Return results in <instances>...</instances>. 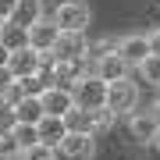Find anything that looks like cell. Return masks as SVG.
<instances>
[{"mask_svg":"<svg viewBox=\"0 0 160 160\" xmlns=\"http://www.w3.org/2000/svg\"><path fill=\"white\" fill-rule=\"evenodd\" d=\"M57 149L64 160H92L96 157V135L92 132H64Z\"/></svg>","mask_w":160,"mask_h":160,"instance_id":"277c9868","label":"cell"},{"mask_svg":"<svg viewBox=\"0 0 160 160\" xmlns=\"http://www.w3.org/2000/svg\"><path fill=\"white\" fill-rule=\"evenodd\" d=\"M39 107H43V114H57V118H64L68 110L75 107L71 103V89L68 86H43L39 89Z\"/></svg>","mask_w":160,"mask_h":160,"instance_id":"ba28073f","label":"cell"},{"mask_svg":"<svg viewBox=\"0 0 160 160\" xmlns=\"http://www.w3.org/2000/svg\"><path fill=\"white\" fill-rule=\"evenodd\" d=\"M110 125H114V114H110L107 107H96V110H92V135H96V132H107Z\"/></svg>","mask_w":160,"mask_h":160,"instance_id":"d6986e66","label":"cell"},{"mask_svg":"<svg viewBox=\"0 0 160 160\" xmlns=\"http://www.w3.org/2000/svg\"><path fill=\"white\" fill-rule=\"evenodd\" d=\"M50 57L57 64H75V61H86V32H64L57 36V43H53Z\"/></svg>","mask_w":160,"mask_h":160,"instance_id":"8992f818","label":"cell"},{"mask_svg":"<svg viewBox=\"0 0 160 160\" xmlns=\"http://www.w3.org/2000/svg\"><path fill=\"white\" fill-rule=\"evenodd\" d=\"M153 146H157V153H160V128H157V135H153Z\"/></svg>","mask_w":160,"mask_h":160,"instance_id":"4316f807","label":"cell"},{"mask_svg":"<svg viewBox=\"0 0 160 160\" xmlns=\"http://www.w3.org/2000/svg\"><path fill=\"white\" fill-rule=\"evenodd\" d=\"M7 53H11V46H7L4 39H0V68H4V64H7Z\"/></svg>","mask_w":160,"mask_h":160,"instance_id":"d4e9b609","label":"cell"},{"mask_svg":"<svg viewBox=\"0 0 160 160\" xmlns=\"http://www.w3.org/2000/svg\"><path fill=\"white\" fill-rule=\"evenodd\" d=\"M89 18H92V11H89L86 0H64V4H57V11H53V22L64 32H86Z\"/></svg>","mask_w":160,"mask_h":160,"instance_id":"3957f363","label":"cell"},{"mask_svg":"<svg viewBox=\"0 0 160 160\" xmlns=\"http://www.w3.org/2000/svg\"><path fill=\"white\" fill-rule=\"evenodd\" d=\"M7 132H11V139L18 142V149H29V146L39 142V135H36V125H22V121H14Z\"/></svg>","mask_w":160,"mask_h":160,"instance_id":"2e32d148","label":"cell"},{"mask_svg":"<svg viewBox=\"0 0 160 160\" xmlns=\"http://www.w3.org/2000/svg\"><path fill=\"white\" fill-rule=\"evenodd\" d=\"M149 114H153V121H157V128H160V100L153 103V107H149Z\"/></svg>","mask_w":160,"mask_h":160,"instance_id":"484cf974","label":"cell"},{"mask_svg":"<svg viewBox=\"0 0 160 160\" xmlns=\"http://www.w3.org/2000/svg\"><path fill=\"white\" fill-rule=\"evenodd\" d=\"M114 50L125 57V64H128V68H135V64L149 53V43H146V36H142V32H128V36H121V39H118V46H114Z\"/></svg>","mask_w":160,"mask_h":160,"instance_id":"9c48e42d","label":"cell"},{"mask_svg":"<svg viewBox=\"0 0 160 160\" xmlns=\"http://www.w3.org/2000/svg\"><path fill=\"white\" fill-rule=\"evenodd\" d=\"M64 118H57V114H43L39 121H36V135H39V142H46V146H53L57 149V142H61V135H64Z\"/></svg>","mask_w":160,"mask_h":160,"instance_id":"8fae6325","label":"cell"},{"mask_svg":"<svg viewBox=\"0 0 160 160\" xmlns=\"http://www.w3.org/2000/svg\"><path fill=\"white\" fill-rule=\"evenodd\" d=\"M11 125H14V107L7 100H0V132H7Z\"/></svg>","mask_w":160,"mask_h":160,"instance_id":"44dd1931","label":"cell"},{"mask_svg":"<svg viewBox=\"0 0 160 160\" xmlns=\"http://www.w3.org/2000/svg\"><path fill=\"white\" fill-rule=\"evenodd\" d=\"M146 43H149V53H157V57H160V29L149 32V36H146Z\"/></svg>","mask_w":160,"mask_h":160,"instance_id":"603a6c76","label":"cell"},{"mask_svg":"<svg viewBox=\"0 0 160 160\" xmlns=\"http://www.w3.org/2000/svg\"><path fill=\"white\" fill-rule=\"evenodd\" d=\"M103 107L110 110L114 118H128L132 110L139 107V86L128 78H114V82H107V96H103Z\"/></svg>","mask_w":160,"mask_h":160,"instance_id":"6da1fadb","label":"cell"},{"mask_svg":"<svg viewBox=\"0 0 160 160\" xmlns=\"http://www.w3.org/2000/svg\"><path fill=\"white\" fill-rule=\"evenodd\" d=\"M157 89H160V86H157Z\"/></svg>","mask_w":160,"mask_h":160,"instance_id":"f1b7e54d","label":"cell"},{"mask_svg":"<svg viewBox=\"0 0 160 160\" xmlns=\"http://www.w3.org/2000/svg\"><path fill=\"white\" fill-rule=\"evenodd\" d=\"M14 121H22V125H36V121L43 118V107H39V92H29V96H18L14 103Z\"/></svg>","mask_w":160,"mask_h":160,"instance_id":"4fadbf2b","label":"cell"},{"mask_svg":"<svg viewBox=\"0 0 160 160\" xmlns=\"http://www.w3.org/2000/svg\"><path fill=\"white\" fill-rule=\"evenodd\" d=\"M96 68H92V75H100L103 82H114V78H125V75L132 71L128 64H125V57H121L118 50H110V53H103L100 61H92Z\"/></svg>","mask_w":160,"mask_h":160,"instance_id":"30bf717a","label":"cell"},{"mask_svg":"<svg viewBox=\"0 0 160 160\" xmlns=\"http://www.w3.org/2000/svg\"><path fill=\"white\" fill-rule=\"evenodd\" d=\"M128 135L135 139V142H153V135H157V121H153V114H135L132 110L128 114Z\"/></svg>","mask_w":160,"mask_h":160,"instance_id":"7c38bea8","label":"cell"},{"mask_svg":"<svg viewBox=\"0 0 160 160\" xmlns=\"http://www.w3.org/2000/svg\"><path fill=\"white\" fill-rule=\"evenodd\" d=\"M43 64V53L32 50L29 43H18L11 46V53H7V71L14 75V78H25V75H36Z\"/></svg>","mask_w":160,"mask_h":160,"instance_id":"52a82bcc","label":"cell"},{"mask_svg":"<svg viewBox=\"0 0 160 160\" xmlns=\"http://www.w3.org/2000/svg\"><path fill=\"white\" fill-rule=\"evenodd\" d=\"M4 25H7V22H0V39H4Z\"/></svg>","mask_w":160,"mask_h":160,"instance_id":"83f0119b","label":"cell"},{"mask_svg":"<svg viewBox=\"0 0 160 160\" xmlns=\"http://www.w3.org/2000/svg\"><path fill=\"white\" fill-rule=\"evenodd\" d=\"M18 160H57V149L46 146V142H36V146H29V149H22Z\"/></svg>","mask_w":160,"mask_h":160,"instance_id":"ac0fdd59","label":"cell"},{"mask_svg":"<svg viewBox=\"0 0 160 160\" xmlns=\"http://www.w3.org/2000/svg\"><path fill=\"white\" fill-rule=\"evenodd\" d=\"M43 14V0H18L14 4V18H11V25H32L36 18Z\"/></svg>","mask_w":160,"mask_h":160,"instance_id":"5bb4252c","label":"cell"},{"mask_svg":"<svg viewBox=\"0 0 160 160\" xmlns=\"http://www.w3.org/2000/svg\"><path fill=\"white\" fill-rule=\"evenodd\" d=\"M14 4L18 0H0V22H11L14 18Z\"/></svg>","mask_w":160,"mask_h":160,"instance_id":"7402d4cb","label":"cell"},{"mask_svg":"<svg viewBox=\"0 0 160 160\" xmlns=\"http://www.w3.org/2000/svg\"><path fill=\"white\" fill-rule=\"evenodd\" d=\"M57 36H61V29H57L53 18H43L39 14L32 25H25V43H29L32 50H39V53H50L53 43H57Z\"/></svg>","mask_w":160,"mask_h":160,"instance_id":"5b68a950","label":"cell"},{"mask_svg":"<svg viewBox=\"0 0 160 160\" xmlns=\"http://www.w3.org/2000/svg\"><path fill=\"white\" fill-rule=\"evenodd\" d=\"M64 128H68V132H92V110L71 107L68 114H64Z\"/></svg>","mask_w":160,"mask_h":160,"instance_id":"9a60e30c","label":"cell"},{"mask_svg":"<svg viewBox=\"0 0 160 160\" xmlns=\"http://www.w3.org/2000/svg\"><path fill=\"white\" fill-rule=\"evenodd\" d=\"M22 149H18V142L11 139V132H0V160H14Z\"/></svg>","mask_w":160,"mask_h":160,"instance_id":"ffe728a7","label":"cell"},{"mask_svg":"<svg viewBox=\"0 0 160 160\" xmlns=\"http://www.w3.org/2000/svg\"><path fill=\"white\" fill-rule=\"evenodd\" d=\"M135 68H139V75H142L146 86H160V57H157V53H146Z\"/></svg>","mask_w":160,"mask_h":160,"instance_id":"e0dca14e","label":"cell"},{"mask_svg":"<svg viewBox=\"0 0 160 160\" xmlns=\"http://www.w3.org/2000/svg\"><path fill=\"white\" fill-rule=\"evenodd\" d=\"M71 103L75 107H86V110H96L103 107V96H107V82L100 78V75H78V78L71 82Z\"/></svg>","mask_w":160,"mask_h":160,"instance_id":"7a4b0ae2","label":"cell"},{"mask_svg":"<svg viewBox=\"0 0 160 160\" xmlns=\"http://www.w3.org/2000/svg\"><path fill=\"white\" fill-rule=\"evenodd\" d=\"M11 82H14V75L7 71V64H4V68H0V96H4V89L11 86Z\"/></svg>","mask_w":160,"mask_h":160,"instance_id":"cb8c5ba5","label":"cell"}]
</instances>
